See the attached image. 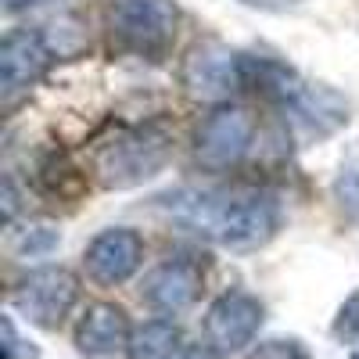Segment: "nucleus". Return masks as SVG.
<instances>
[{"mask_svg": "<svg viewBox=\"0 0 359 359\" xmlns=\"http://www.w3.org/2000/svg\"><path fill=\"white\" fill-rule=\"evenodd\" d=\"M169 151H172L169 133L158 130V126L118 130L108 144H101L94 151V172L111 191L137 187V184H144V180H151L165 169Z\"/></svg>", "mask_w": 359, "mask_h": 359, "instance_id": "nucleus-2", "label": "nucleus"}, {"mask_svg": "<svg viewBox=\"0 0 359 359\" xmlns=\"http://www.w3.org/2000/svg\"><path fill=\"white\" fill-rule=\"evenodd\" d=\"M348 359H359V352H352V355H348Z\"/></svg>", "mask_w": 359, "mask_h": 359, "instance_id": "nucleus-20", "label": "nucleus"}, {"mask_svg": "<svg viewBox=\"0 0 359 359\" xmlns=\"http://www.w3.org/2000/svg\"><path fill=\"white\" fill-rule=\"evenodd\" d=\"M176 22L180 11L172 0H118L108 11V25L118 47L144 57H158L169 50L176 36Z\"/></svg>", "mask_w": 359, "mask_h": 359, "instance_id": "nucleus-3", "label": "nucleus"}, {"mask_svg": "<svg viewBox=\"0 0 359 359\" xmlns=\"http://www.w3.org/2000/svg\"><path fill=\"white\" fill-rule=\"evenodd\" d=\"M50 65V47L36 29H11L0 43V97L8 104L25 94Z\"/></svg>", "mask_w": 359, "mask_h": 359, "instance_id": "nucleus-6", "label": "nucleus"}, {"mask_svg": "<svg viewBox=\"0 0 359 359\" xmlns=\"http://www.w3.org/2000/svg\"><path fill=\"white\" fill-rule=\"evenodd\" d=\"M194 226H201L212 241L233 252H248L266 245L280 226V205L266 191H233V194H201L191 201Z\"/></svg>", "mask_w": 359, "mask_h": 359, "instance_id": "nucleus-1", "label": "nucleus"}, {"mask_svg": "<svg viewBox=\"0 0 359 359\" xmlns=\"http://www.w3.org/2000/svg\"><path fill=\"white\" fill-rule=\"evenodd\" d=\"M252 137H255V123L245 108L237 104H219L205 115V123L198 126V137H194V155L205 169H230L237 165L248 147H252Z\"/></svg>", "mask_w": 359, "mask_h": 359, "instance_id": "nucleus-4", "label": "nucleus"}, {"mask_svg": "<svg viewBox=\"0 0 359 359\" xmlns=\"http://www.w3.org/2000/svg\"><path fill=\"white\" fill-rule=\"evenodd\" d=\"M184 359H219V355H216V348H201V345H194V348L184 352Z\"/></svg>", "mask_w": 359, "mask_h": 359, "instance_id": "nucleus-19", "label": "nucleus"}, {"mask_svg": "<svg viewBox=\"0 0 359 359\" xmlns=\"http://www.w3.org/2000/svg\"><path fill=\"white\" fill-rule=\"evenodd\" d=\"M262 327V306L259 298L245 294V291H230L223 298H216L212 309L205 316V338L216 352H241L245 345H252V338Z\"/></svg>", "mask_w": 359, "mask_h": 359, "instance_id": "nucleus-7", "label": "nucleus"}, {"mask_svg": "<svg viewBox=\"0 0 359 359\" xmlns=\"http://www.w3.org/2000/svg\"><path fill=\"white\" fill-rule=\"evenodd\" d=\"M248 359H309V352L294 338H269V341H259L248 352Z\"/></svg>", "mask_w": 359, "mask_h": 359, "instance_id": "nucleus-15", "label": "nucleus"}, {"mask_svg": "<svg viewBox=\"0 0 359 359\" xmlns=\"http://www.w3.org/2000/svg\"><path fill=\"white\" fill-rule=\"evenodd\" d=\"M180 352V327L169 320H151L130 338V359H172Z\"/></svg>", "mask_w": 359, "mask_h": 359, "instance_id": "nucleus-12", "label": "nucleus"}, {"mask_svg": "<svg viewBox=\"0 0 359 359\" xmlns=\"http://www.w3.org/2000/svg\"><path fill=\"white\" fill-rule=\"evenodd\" d=\"M338 334L341 338H359V291L348 298L338 313Z\"/></svg>", "mask_w": 359, "mask_h": 359, "instance_id": "nucleus-17", "label": "nucleus"}, {"mask_svg": "<svg viewBox=\"0 0 359 359\" xmlns=\"http://www.w3.org/2000/svg\"><path fill=\"white\" fill-rule=\"evenodd\" d=\"M0 338H4V345H0V355H4V359H36V348L25 345V341L15 334L11 316H0Z\"/></svg>", "mask_w": 359, "mask_h": 359, "instance_id": "nucleus-16", "label": "nucleus"}, {"mask_svg": "<svg viewBox=\"0 0 359 359\" xmlns=\"http://www.w3.org/2000/svg\"><path fill=\"white\" fill-rule=\"evenodd\" d=\"M198 291H201V266L184 255L155 266L140 284L144 302L155 306L158 313H184L198 298Z\"/></svg>", "mask_w": 359, "mask_h": 359, "instance_id": "nucleus-10", "label": "nucleus"}, {"mask_svg": "<svg viewBox=\"0 0 359 359\" xmlns=\"http://www.w3.org/2000/svg\"><path fill=\"white\" fill-rule=\"evenodd\" d=\"M57 230H50V226H25L18 237H15V252L18 255H47V252H54L57 248Z\"/></svg>", "mask_w": 359, "mask_h": 359, "instance_id": "nucleus-14", "label": "nucleus"}, {"mask_svg": "<svg viewBox=\"0 0 359 359\" xmlns=\"http://www.w3.org/2000/svg\"><path fill=\"white\" fill-rule=\"evenodd\" d=\"M76 348L90 359H108V355H118L123 348H130L126 313L108 302L90 306L83 320L76 323Z\"/></svg>", "mask_w": 359, "mask_h": 359, "instance_id": "nucleus-11", "label": "nucleus"}, {"mask_svg": "<svg viewBox=\"0 0 359 359\" xmlns=\"http://www.w3.org/2000/svg\"><path fill=\"white\" fill-rule=\"evenodd\" d=\"M184 86L198 97H226L233 90H245L241 54L219 43H208L187 54L184 62Z\"/></svg>", "mask_w": 359, "mask_h": 359, "instance_id": "nucleus-9", "label": "nucleus"}, {"mask_svg": "<svg viewBox=\"0 0 359 359\" xmlns=\"http://www.w3.org/2000/svg\"><path fill=\"white\" fill-rule=\"evenodd\" d=\"M33 4H40V0H0V8H4V15H18V11L33 8Z\"/></svg>", "mask_w": 359, "mask_h": 359, "instance_id": "nucleus-18", "label": "nucleus"}, {"mask_svg": "<svg viewBox=\"0 0 359 359\" xmlns=\"http://www.w3.org/2000/svg\"><path fill=\"white\" fill-rule=\"evenodd\" d=\"M140 259H144V241H140L137 230H126V226L97 233L94 241H90L86 255H83L86 273L104 287H115V284L130 280L140 269Z\"/></svg>", "mask_w": 359, "mask_h": 359, "instance_id": "nucleus-8", "label": "nucleus"}, {"mask_svg": "<svg viewBox=\"0 0 359 359\" xmlns=\"http://www.w3.org/2000/svg\"><path fill=\"white\" fill-rule=\"evenodd\" d=\"M76 294H79V284H76V277L69 273V269L43 266V269H33V273L15 287V309L29 323L50 331V327H57L69 316Z\"/></svg>", "mask_w": 359, "mask_h": 359, "instance_id": "nucleus-5", "label": "nucleus"}, {"mask_svg": "<svg viewBox=\"0 0 359 359\" xmlns=\"http://www.w3.org/2000/svg\"><path fill=\"white\" fill-rule=\"evenodd\" d=\"M334 201L341 205V212L359 223V147L341 162L338 176H334Z\"/></svg>", "mask_w": 359, "mask_h": 359, "instance_id": "nucleus-13", "label": "nucleus"}]
</instances>
